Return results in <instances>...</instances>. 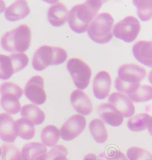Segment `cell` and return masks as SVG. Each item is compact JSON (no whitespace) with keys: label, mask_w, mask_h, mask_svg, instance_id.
<instances>
[{"label":"cell","mask_w":152,"mask_h":160,"mask_svg":"<svg viewBox=\"0 0 152 160\" xmlns=\"http://www.w3.org/2000/svg\"><path fill=\"white\" fill-rule=\"evenodd\" d=\"M101 1H86L76 5L68 14V23L72 30L77 33L86 32L90 22L96 17L101 7Z\"/></svg>","instance_id":"cell-1"},{"label":"cell","mask_w":152,"mask_h":160,"mask_svg":"<svg viewBox=\"0 0 152 160\" xmlns=\"http://www.w3.org/2000/svg\"><path fill=\"white\" fill-rule=\"evenodd\" d=\"M146 75L143 67L133 63L125 64L119 67L118 77L115 80L116 89L126 94L132 93L141 86L140 82Z\"/></svg>","instance_id":"cell-2"},{"label":"cell","mask_w":152,"mask_h":160,"mask_svg":"<svg viewBox=\"0 0 152 160\" xmlns=\"http://www.w3.org/2000/svg\"><path fill=\"white\" fill-rule=\"evenodd\" d=\"M31 39L29 27L21 25L3 35L1 40V45L7 52L23 53L29 48Z\"/></svg>","instance_id":"cell-3"},{"label":"cell","mask_w":152,"mask_h":160,"mask_svg":"<svg viewBox=\"0 0 152 160\" xmlns=\"http://www.w3.org/2000/svg\"><path fill=\"white\" fill-rule=\"evenodd\" d=\"M67 58V52L63 48L43 45L34 53L32 65L35 70L42 71L49 65H58L63 63Z\"/></svg>","instance_id":"cell-4"},{"label":"cell","mask_w":152,"mask_h":160,"mask_svg":"<svg viewBox=\"0 0 152 160\" xmlns=\"http://www.w3.org/2000/svg\"><path fill=\"white\" fill-rule=\"evenodd\" d=\"M114 19L109 13H100L93 20L88 28L91 40L98 43H106L112 40Z\"/></svg>","instance_id":"cell-5"},{"label":"cell","mask_w":152,"mask_h":160,"mask_svg":"<svg viewBox=\"0 0 152 160\" xmlns=\"http://www.w3.org/2000/svg\"><path fill=\"white\" fill-rule=\"evenodd\" d=\"M0 104L3 110L11 114L20 112L21 104L19 99L23 94L20 86L11 82H5L0 85Z\"/></svg>","instance_id":"cell-6"},{"label":"cell","mask_w":152,"mask_h":160,"mask_svg":"<svg viewBox=\"0 0 152 160\" xmlns=\"http://www.w3.org/2000/svg\"><path fill=\"white\" fill-rule=\"evenodd\" d=\"M66 67L76 87L81 90L86 89L92 73L89 65L79 58H73L68 61Z\"/></svg>","instance_id":"cell-7"},{"label":"cell","mask_w":152,"mask_h":160,"mask_svg":"<svg viewBox=\"0 0 152 160\" xmlns=\"http://www.w3.org/2000/svg\"><path fill=\"white\" fill-rule=\"evenodd\" d=\"M141 25L136 17L129 16L125 17L114 27V36L126 42H132L138 36Z\"/></svg>","instance_id":"cell-8"},{"label":"cell","mask_w":152,"mask_h":160,"mask_svg":"<svg viewBox=\"0 0 152 160\" xmlns=\"http://www.w3.org/2000/svg\"><path fill=\"white\" fill-rule=\"evenodd\" d=\"M86 125V118L84 116L74 114L63 124L60 129V136L66 141H72L83 132Z\"/></svg>","instance_id":"cell-9"},{"label":"cell","mask_w":152,"mask_h":160,"mask_svg":"<svg viewBox=\"0 0 152 160\" xmlns=\"http://www.w3.org/2000/svg\"><path fill=\"white\" fill-rule=\"evenodd\" d=\"M25 96L36 105L45 102L46 94L44 90V80L40 76H34L30 78L24 88Z\"/></svg>","instance_id":"cell-10"},{"label":"cell","mask_w":152,"mask_h":160,"mask_svg":"<svg viewBox=\"0 0 152 160\" xmlns=\"http://www.w3.org/2000/svg\"><path fill=\"white\" fill-rule=\"evenodd\" d=\"M108 101L124 117H130L135 113L132 101L124 94L113 93L109 96Z\"/></svg>","instance_id":"cell-11"},{"label":"cell","mask_w":152,"mask_h":160,"mask_svg":"<svg viewBox=\"0 0 152 160\" xmlns=\"http://www.w3.org/2000/svg\"><path fill=\"white\" fill-rule=\"evenodd\" d=\"M18 134L16 121L9 114H0V138L6 142H13Z\"/></svg>","instance_id":"cell-12"},{"label":"cell","mask_w":152,"mask_h":160,"mask_svg":"<svg viewBox=\"0 0 152 160\" xmlns=\"http://www.w3.org/2000/svg\"><path fill=\"white\" fill-rule=\"evenodd\" d=\"M111 77L106 71H101L96 74L93 80V93L94 96L104 100L108 96L111 87Z\"/></svg>","instance_id":"cell-13"},{"label":"cell","mask_w":152,"mask_h":160,"mask_svg":"<svg viewBox=\"0 0 152 160\" xmlns=\"http://www.w3.org/2000/svg\"><path fill=\"white\" fill-rule=\"evenodd\" d=\"M70 102L79 113L87 116L92 113L93 105L89 97L82 90H74L70 95Z\"/></svg>","instance_id":"cell-14"},{"label":"cell","mask_w":152,"mask_h":160,"mask_svg":"<svg viewBox=\"0 0 152 160\" xmlns=\"http://www.w3.org/2000/svg\"><path fill=\"white\" fill-rule=\"evenodd\" d=\"M133 53L140 63L152 68V41H139L133 47Z\"/></svg>","instance_id":"cell-15"},{"label":"cell","mask_w":152,"mask_h":160,"mask_svg":"<svg viewBox=\"0 0 152 160\" xmlns=\"http://www.w3.org/2000/svg\"><path fill=\"white\" fill-rule=\"evenodd\" d=\"M98 113L102 121L112 127H119L124 121V117L109 103L101 104Z\"/></svg>","instance_id":"cell-16"},{"label":"cell","mask_w":152,"mask_h":160,"mask_svg":"<svg viewBox=\"0 0 152 160\" xmlns=\"http://www.w3.org/2000/svg\"><path fill=\"white\" fill-rule=\"evenodd\" d=\"M30 8L25 1H16L5 10V18L10 21H16L27 17L30 13Z\"/></svg>","instance_id":"cell-17"},{"label":"cell","mask_w":152,"mask_h":160,"mask_svg":"<svg viewBox=\"0 0 152 160\" xmlns=\"http://www.w3.org/2000/svg\"><path fill=\"white\" fill-rule=\"evenodd\" d=\"M68 14V10L65 5L57 2L49 8L48 20L53 27H61L66 22Z\"/></svg>","instance_id":"cell-18"},{"label":"cell","mask_w":152,"mask_h":160,"mask_svg":"<svg viewBox=\"0 0 152 160\" xmlns=\"http://www.w3.org/2000/svg\"><path fill=\"white\" fill-rule=\"evenodd\" d=\"M21 153L24 160H43L47 149L42 143L32 142L25 144Z\"/></svg>","instance_id":"cell-19"},{"label":"cell","mask_w":152,"mask_h":160,"mask_svg":"<svg viewBox=\"0 0 152 160\" xmlns=\"http://www.w3.org/2000/svg\"><path fill=\"white\" fill-rule=\"evenodd\" d=\"M20 111L22 117L29 120L36 125L43 123L45 118V115L43 111L36 105H25L21 108Z\"/></svg>","instance_id":"cell-20"},{"label":"cell","mask_w":152,"mask_h":160,"mask_svg":"<svg viewBox=\"0 0 152 160\" xmlns=\"http://www.w3.org/2000/svg\"><path fill=\"white\" fill-rule=\"evenodd\" d=\"M60 138V131L56 126L49 125L43 128L41 133V140L45 147H54Z\"/></svg>","instance_id":"cell-21"},{"label":"cell","mask_w":152,"mask_h":160,"mask_svg":"<svg viewBox=\"0 0 152 160\" xmlns=\"http://www.w3.org/2000/svg\"><path fill=\"white\" fill-rule=\"evenodd\" d=\"M90 133L94 140L99 143H104L108 139V132L104 122L101 120L95 118L89 124Z\"/></svg>","instance_id":"cell-22"},{"label":"cell","mask_w":152,"mask_h":160,"mask_svg":"<svg viewBox=\"0 0 152 160\" xmlns=\"http://www.w3.org/2000/svg\"><path fill=\"white\" fill-rule=\"evenodd\" d=\"M17 134L23 140H31L35 134L34 125L25 118H21L16 121Z\"/></svg>","instance_id":"cell-23"},{"label":"cell","mask_w":152,"mask_h":160,"mask_svg":"<svg viewBox=\"0 0 152 160\" xmlns=\"http://www.w3.org/2000/svg\"><path fill=\"white\" fill-rule=\"evenodd\" d=\"M150 118L149 114H139L128 120V127L132 132H141L145 130L148 127Z\"/></svg>","instance_id":"cell-24"},{"label":"cell","mask_w":152,"mask_h":160,"mask_svg":"<svg viewBox=\"0 0 152 160\" xmlns=\"http://www.w3.org/2000/svg\"><path fill=\"white\" fill-rule=\"evenodd\" d=\"M137 8V14L143 21H147L152 17V1H133Z\"/></svg>","instance_id":"cell-25"},{"label":"cell","mask_w":152,"mask_h":160,"mask_svg":"<svg viewBox=\"0 0 152 160\" xmlns=\"http://www.w3.org/2000/svg\"><path fill=\"white\" fill-rule=\"evenodd\" d=\"M129 98L134 102L149 101L152 99V87L144 85L140 86L136 92L128 94Z\"/></svg>","instance_id":"cell-26"},{"label":"cell","mask_w":152,"mask_h":160,"mask_svg":"<svg viewBox=\"0 0 152 160\" xmlns=\"http://www.w3.org/2000/svg\"><path fill=\"white\" fill-rule=\"evenodd\" d=\"M14 74L13 66L10 57L0 54V79L8 80Z\"/></svg>","instance_id":"cell-27"},{"label":"cell","mask_w":152,"mask_h":160,"mask_svg":"<svg viewBox=\"0 0 152 160\" xmlns=\"http://www.w3.org/2000/svg\"><path fill=\"white\" fill-rule=\"evenodd\" d=\"M2 160H24L20 150L12 144H3L1 146Z\"/></svg>","instance_id":"cell-28"},{"label":"cell","mask_w":152,"mask_h":160,"mask_svg":"<svg viewBox=\"0 0 152 160\" xmlns=\"http://www.w3.org/2000/svg\"><path fill=\"white\" fill-rule=\"evenodd\" d=\"M126 154L129 160H152V154L139 147L129 148Z\"/></svg>","instance_id":"cell-29"},{"label":"cell","mask_w":152,"mask_h":160,"mask_svg":"<svg viewBox=\"0 0 152 160\" xmlns=\"http://www.w3.org/2000/svg\"><path fill=\"white\" fill-rule=\"evenodd\" d=\"M13 66L14 73L23 70L29 62V58L23 53H14L9 55Z\"/></svg>","instance_id":"cell-30"},{"label":"cell","mask_w":152,"mask_h":160,"mask_svg":"<svg viewBox=\"0 0 152 160\" xmlns=\"http://www.w3.org/2000/svg\"><path fill=\"white\" fill-rule=\"evenodd\" d=\"M68 152L66 147L62 145L53 147L48 153L45 154L43 160H53L60 156H67Z\"/></svg>","instance_id":"cell-31"},{"label":"cell","mask_w":152,"mask_h":160,"mask_svg":"<svg viewBox=\"0 0 152 160\" xmlns=\"http://www.w3.org/2000/svg\"><path fill=\"white\" fill-rule=\"evenodd\" d=\"M106 158V160H129L122 152L116 149L111 150Z\"/></svg>","instance_id":"cell-32"},{"label":"cell","mask_w":152,"mask_h":160,"mask_svg":"<svg viewBox=\"0 0 152 160\" xmlns=\"http://www.w3.org/2000/svg\"><path fill=\"white\" fill-rule=\"evenodd\" d=\"M83 160H103L101 158H99V157L97 156L96 154L93 153L88 154V155H86L85 157H84Z\"/></svg>","instance_id":"cell-33"},{"label":"cell","mask_w":152,"mask_h":160,"mask_svg":"<svg viewBox=\"0 0 152 160\" xmlns=\"http://www.w3.org/2000/svg\"><path fill=\"white\" fill-rule=\"evenodd\" d=\"M5 3L3 1H0V14L3 13L4 10H5Z\"/></svg>","instance_id":"cell-34"},{"label":"cell","mask_w":152,"mask_h":160,"mask_svg":"<svg viewBox=\"0 0 152 160\" xmlns=\"http://www.w3.org/2000/svg\"><path fill=\"white\" fill-rule=\"evenodd\" d=\"M148 128L149 133H150V134L151 135V136L152 137V117H150Z\"/></svg>","instance_id":"cell-35"},{"label":"cell","mask_w":152,"mask_h":160,"mask_svg":"<svg viewBox=\"0 0 152 160\" xmlns=\"http://www.w3.org/2000/svg\"><path fill=\"white\" fill-rule=\"evenodd\" d=\"M68 160L66 156H60V157H57L54 160Z\"/></svg>","instance_id":"cell-36"},{"label":"cell","mask_w":152,"mask_h":160,"mask_svg":"<svg viewBox=\"0 0 152 160\" xmlns=\"http://www.w3.org/2000/svg\"><path fill=\"white\" fill-rule=\"evenodd\" d=\"M148 78H149V81H150V83L152 85V70H151V71L149 72Z\"/></svg>","instance_id":"cell-37"},{"label":"cell","mask_w":152,"mask_h":160,"mask_svg":"<svg viewBox=\"0 0 152 160\" xmlns=\"http://www.w3.org/2000/svg\"><path fill=\"white\" fill-rule=\"evenodd\" d=\"M2 154V150H1V148H0V156H1Z\"/></svg>","instance_id":"cell-38"}]
</instances>
